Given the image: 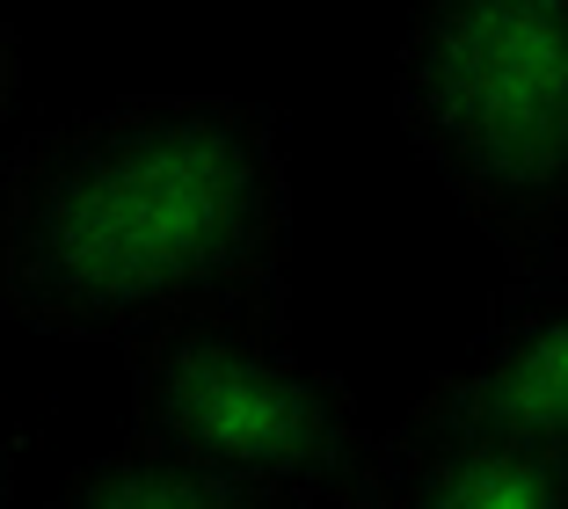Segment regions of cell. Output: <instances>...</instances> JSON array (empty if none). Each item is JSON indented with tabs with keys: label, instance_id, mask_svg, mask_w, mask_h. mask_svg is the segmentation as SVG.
<instances>
[{
	"label": "cell",
	"instance_id": "1",
	"mask_svg": "<svg viewBox=\"0 0 568 509\" xmlns=\"http://www.w3.org/2000/svg\"><path fill=\"white\" fill-rule=\"evenodd\" d=\"M292 175L248 95H132L30 132L0 175V313L139 343L197 306L284 298Z\"/></svg>",
	"mask_w": 568,
	"mask_h": 509
},
{
	"label": "cell",
	"instance_id": "2",
	"mask_svg": "<svg viewBox=\"0 0 568 509\" xmlns=\"http://www.w3.org/2000/svg\"><path fill=\"white\" fill-rule=\"evenodd\" d=\"M394 116L510 277H561L568 0H408Z\"/></svg>",
	"mask_w": 568,
	"mask_h": 509
},
{
	"label": "cell",
	"instance_id": "3",
	"mask_svg": "<svg viewBox=\"0 0 568 509\" xmlns=\"http://www.w3.org/2000/svg\"><path fill=\"white\" fill-rule=\"evenodd\" d=\"M124 364H132V429L306 509L351 502L379 444L357 415L351 378L292 349L284 298L175 313L124 343Z\"/></svg>",
	"mask_w": 568,
	"mask_h": 509
},
{
	"label": "cell",
	"instance_id": "4",
	"mask_svg": "<svg viewBox=\"0 0 568 509\" xmlns=\"http://www.w3.org/2000/svg\"><path fill=\"white\" fill-rule=\"evenodd\" d=\"M416 400L452 423L496 429V437L568 459V269L503 284L474 349L445 364Z\"/></svg>",
	"mask_w": 568,
	"mask_h": 509
},
{
	"label": "cell",
	"instance_id": "5",
	"mask_svg": "<svg viewBox=\"0 0 568 509\" xmlns=\"http://www.w3.org/2000/svg\"><path fill=\"white\" fill-rule=\"evenodd\" d=\"M351 509H568V459L408 400L372 444Z\"/></svg>",
	"mask_w": 568,
	"mask_h": 509
},
{
	"label": "cell",
	"instance_id": "6",
	"mask_svg": "<svg viewBox=\"0 0 568 509\" xmlns=\"http://www.w3.org/2000/svg\"><path fill=\"white\" fill-rule=\"evenodd\" d=\"M51 509H306V502H292L277 488H255L241 474H219V466L190 459V451L146 437V429H132L102 459H88L59 488Z\"/></svg>",
	"mask_w": 568,
	"mask_h": 509
}]
</instances>
